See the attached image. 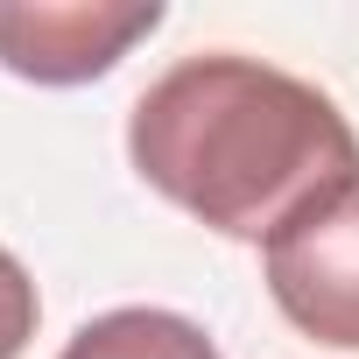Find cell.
Returning <instances> with one entry per match:
<instances>
[{
    "instance_id": "1",
    "label": "cell",
    "mask_w": 359,
    "mask_h": 359,
    "mask_svg": "<svg viewBox=\"0 0 359 359\" xmlns=\"http://www.w3.org/2000/svg\"><path fill=\"white\" fill-rule=\"evenodd\" d=\"M127 162L198 226L268 247L303 205L359 176V134L310 78L240 50H205L134 99Z\"/></svg>"
},
{
    "instance_id": "2",
    "label": "cell",
    "mask_w": 359,
    "mask_h": 359,
    "mask_svg": "<svg viewBox=\"0 0 359 359\" xmlns=\"http://www.w3.org/2000/svg\"><path fill=\"white\" fill-rule=\"evenodd\" d=\"M261 254L275 310L303 338L359 352V176L303 205Z\"/></svg>"
},
{
    "instance_id": "3",
    "label": "cell",
    "mask_w": 359,
    "mask_h": 359,
    "mask_svg": "<svg viewBox=\"0 0 359 359\" xmlns=\"http://www.w3.org/2000/svg\"><path fill=\"white\" fill-rule=\"evenodd\" d=\"M162 29V8H99V0H29L0 8V64L29 85H92L141 36Z\"/></svg>"
},
{
    "instance_id": "4",
    "label": "cell",
    "mask_w": 359,
    "mask_h": 359,
    "mask_svg": "<svg viewBox=\"0 0 359 359\" xmlns=\"http://www.w3.org/2000/svg\"><path fill=\"white\" fill-rule=\"evenodd\" d=\"M57 359H219V345L205 338V324L176 317V310L127 303V310H106V317L78 324Z\"/></svg>"
},
{
    "instance_id": "5",
    "label": "cell",
    "mask_w": 359,
    "mask_h": 359,
    "mask_svg": "<svg viewBox=\"0 0 359 359\" xmlns=\"http://www.w3.org/2000/svg\"><path fill=\"white\" fill-rule=\"evenodd\" d=\"M36 317H43V303H36L29 268H22L8 247H0V359H22V352H29Z\"/></svg>"
}]
</instances>
